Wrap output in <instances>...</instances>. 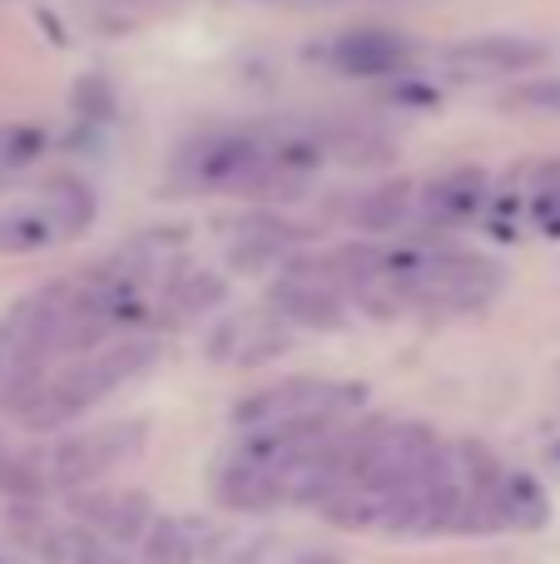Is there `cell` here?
<instances>
[{
  "label": "cell",
  "instance_id": "277c9868",
  "mask_svg": "<svg viewBox=\"0 0 560 564\" xmlns=\"http://www.w3.org/2000/svg\"><path fill=\"white\" fill-rule=\"evenodd\" d=\"M273 312L288 327L337 332L347 322V292L327 273V263H288L273 282Z\"/></svg>",
  "mask_w": 560,
  "mask_h": 564
},
{
  "label": "cell",
  "instance_id": "3957f363",
  "mask_svg": "<svg viewBox=\"0 0 560 564\" xmlns=\"http://www.w3.org/2000/svg\"><path fill=\"white\" fill-rule=\"evenodd\" d=\"M89 214H95V204H89L85 184H55L30 208H15V214L0 218V248L6 253H35V248H50L60 238L79 234L89 224Z\"/></svg>",
  "mask_w": 560,
  "mask_h": 564
},
{
  "label": "cell",
  "instance_id": "d6986e66",
  "mask_svg": "<svg viewBox=\"0 0 560 564\" xmlns=\"http://www.w3.org/2000/svg\"><path fill=\"white\" fill-rule=\"evenodd\" d=\"M0 490L15 500H40V490H45V476H40L6 436H0Z\"/></svg>",
  "mask_w": 560,
  "mask_h": 564
},
{
  "label": "cell",
  "instance_id": "5b68a950",
  "mask_svg": "<svg viewBox=\"0 0 560 564\" xmlns=\"http://www.w3.org/2000/svg\"><path fill=\"white\" fill-rule=\"evenodd\" d=\"M144 446V426L139 421H119V426H99L85 431V436H69L55 446V460H50V480L60 490H89L99 476L129 460Z\"/></svg>",
  "mask_w": 560,
  "mask_h": 564
},
{
  "label": "cell",
  "instance_id": "9a60e30c",
  "mask_svg": "<svg viewBox=\"0 0 560 564\" xmlns=\"http://www.w3.org/2000/svg\"><path fill=\"white\" fill-rule=\"evenodd\" d=\"M496 500H502V520L511 530H546V520H551V496L526 470H506Z\"/></svg>",
  "mask_w": 560,
  "mask_h": 564
},
{
  "label": "cell",
  "instance_id": "7a4b0ae2",
  "mask_svg": "<svg viewBox=\"0 0 560 564\" xmlns=\"http://www.w3.org/2000/svg\"><path fill=\"white\" fill-rule=\"evenodd\" d=\"M407 302L437 312H476L502 292V268L476 253H397Z\"/></svg>",
  "mask_w": 560,
  "mask_h": 564
},
{
  "label": "cell",
  "instance_id": "44dd1931",
  "mask_svg": "<svg viewBox=\"0 0 560 564\" xmlns=\"http://www.w3.org/2000/svg\"><path fill=\"white\" fill-rule=\"evenodd\" d=\"M337 159H347V164H383L387 159V139H373V134H347L333 144Z\"/></svg>",
  "mask_w": 560,
  "mask_h": 564
},
{
  "label": "cell",
  "instance_id": "ba28073f",
  "mask_svg": "<svg viewBox=\"0 0 560 564\" xmlns=\"http://www.w3.org/2000/svg\"><path fill=\"white\" fill-rule=\"evenodd\" d=\"M208 351H214V361H224V367H263V361L288 351V322L278 317V312L248 307L214 332Z\"/></svg>",
  "mask_w": 560,
  "mask_h": 564
},
{
  "label": "cell",
  "instance_id": "9c48e42d",
  "mask_svg": "<svg viewBox=\"0 0 560 564\" xmlns=\"http://www.w3.org/2000/svg\"><path fill=\"white\" fill-rule=\"evenodd\" d=\"M446 59L462 75H526V69H536L546 59V45L521 35H476V40H462Z\"/></svg>",
  "mask_w": 560,
  "mask_h": 564
},
{
  "label": "cell",
  "instance_id": "7c38bea8",
  "mask_svg": "<svg viewBox=\"0 0 560 564\" xmlns=\"http://www.w3.org/2000/svg\"><path fill=\"white\" fill-rule=\"evenodd\" d=\"M214 490H218V506H228V510H273L278 500H288L283 476L258 466V460H244V456H234L218 470Z\"/></svg>",
  "mask_w": 560,
  "mask_h": 564
},
{
  "label": "cell",
  "instance_id": "8992f818",
  "mask_svg": "<svg viewBox=\"0 0 560 564\" xmlns=\"http://www.w3.org/2000/svg\"><path fill=\"white\" fill-rule=\"evenodd\" d=\"M357 397H363V391H353V387H327V381H313V377H288V381H278V387H263V391L238 401L234 421L248 431H258V426H278V421L337 416V411Z\"/></svg>",
  "mask_w": 560,
  "mask_h": 564
},
{
  "label": "cell",
  "instance_id": "8fae6325",
  "mask_svg": "<svg viewBox=\"0 0 560 564\" xmlns=\"http://www.w3.org/2000/svg\"><path fill=\"white\" fill-rule=\"evenodd\" d=\"M412 59V45L392 30H347L333 45V65L343 75H392Z\"/></svg>",
  "mask_w": 560,
  "mask_h": 564
},
{
  "label": "cell",
  "instance_id": "ffe728a7",
  "mask_svg": "<svg viewBox=\"0 0 560 564\" xmlns=\"http://www.w3.org/2000/svg\"><path fill=\"white\" fill-rule=\"evenodd\" d=\"M511 105L531 109V115H560V75H541V79H526V85H516Z\"/></svg>",
  "mask_w": 560,
  "mask_h": 564
},
{
  "label": "cell",
  "instance_id": "e0dca14e",
  "mask_svg": "<svg viewBox=\"0 0 560 564\" xmlns=\"http://www.w3.org/2000/svg\"><path fill=\"white\" fill-rule=\"evenodd\" d=\"M288 243H293V228L288 224H278V218H254V224L238 234L228 263L234 268H268L288 253Z\"/></svg>",
  "mask_w": 560,
  "mask_h": 564
},
{
  "label": "cell",
  "instance_id": "2e32d148",
  "mask_svg": "<svg viewBox=\"0 0 560 564\" xmlns=\"http://www.w3.org/2000/svg\"><path fill=\"white\" fill-rule=\"evenodd\" d=\"M224 302V278L208 273V268H194V273H179L164 292V307L174 322H189L198 312H214Z\"/></svg>",
  "mask_w": 560,
  "mask_h": 564
},
{
  "label": "cell",
  "instance_id": "30bf717a",
  "mask_svg": "<svg viewBox=\"0 0 560 564\" xmlns=\"http://www.w3.org/2000/svg\"><path fill=\"white\" fill-rule=\"evenodd\" d=\"M486 174L472 164L462 169H446V174H437L432 184H427V194H417V204H422V214L432 218V224H466V218H476V208L486 204Z\"/></svg>",
  "mask_w": 560,
  "mask_h": 564
},
{
  "label": "cell",
  "instance_id": "52a82bcc",
  "mask_svg": "<svg viewBox=\"0 0 560 564\" xmlns=\"http://www.w3.org/2000/svg\"><path fill=\"white\" fill-rule=\"evenodd\" d=\"M273 169V144H258L248 134H218L189 154V174L208 188H263Z\"/></svg>",
  "mask_w": 560,
  "mask_h": 564
},
{
  "label": "cell",
  "instance_id": "603a6c76",
  "mask_svg": "<svg viewBox=\"0 0 560 564\" xmlns=\"http://www.w3.org/2000/svg\"><path fill=\"white\" fill-rule=\"evenodd\" d=\"M536 178V194H546V188H560V159H541V164L531 169Z\"/></svg>",
  "mask_w": 560,
  "mask_h": 564
},
{
  "label": "cell",
  "instance_id": "ac0fdd59",
  "mask_svg": "<svg viewBox=\"0 0 560 564\" xmlns=\"http://www.w3.org/2000/svg\"><path fill=\"white\" fill-rule=\"evenodd\" d=\"M144 560L149 564H194L198 560V535L189 520L159 516L144 535Z\"/></svg>",
  "mask_w": 560,
  "mask_h": 564
},
{
  "label": "cell",
  "instance_id": "4fadbf2b",
  "mask_svg": "<svg viewBox=\"0 0 560 564\" xmlns=\"http://www.w3.org/2000/svg\"><path fill=\"white\" fill-rule=\"evenodd\" d=\"M85 520L95 530H105L109 540H119V545H144L149 525H154V506H149V496H139V490H105V496H89L85 506Z\"/></svg>",
  "mask_w": 560,
  "mask_h": 564
},
{
  "label": "cell",
  "instance_id": "5bb4252c",
  "mask_svg": "<svg viewBox=\"0 0 560 564\" xmlns=\"http://www.w3.org/2000/svg\"><path fill=\"white\" fill-rule=\"evenodd\" d=\"M412 204H417L412 184H402V178H397V184H377L353 204V224L363 228V234H397V228L412 218Z\"/></svg>",
  "mask_w": 560,
  "mask_h": 564
},
{
  "label": "cell",
  "instance_id": "6da1fadb",
  "mask_svg": "<svg viewBox=\"0 0 560 564\" xmlns=\"http://www.w3.org/2000/svg\"><path fill=\"white\" fill-rule=\"evenodd\" d=\"M154 357H159V347L144 337H119V341H109V347L89 351V357H75L65 371H45L35 401H30V411L20 421L35 431L65 426L69 416L89 411L95 401H105L109 391L134 381L144 367H154Z\"/></svg>",
  "mask_w": 560,
  "mask_h": 564
},
{
  "label": "cell",
  "instance_id": "cb8c5ba5",
  "mask_svg": "<svg viewBox=\"0 0 560 564\" xmlns=\"http://www.w3.org/2000/svg\"><path fill=\"white\" fill-rule=\"evenodd\" d=\"M293 564H343L337 555H327V550H313V555H298Z\"/></svg>",
  "mask_w": 560,
  "mask_h": 564
},
{
  "label": "cell",
  "instance_id": "7402d4cb",
  "mask_svg": "<svg viewBox=\"0 0 560 564\" xmlns=\"http://www.w3.org/2000/svg\"><path fill=\"white\" fill-rule=\"evenodd\" d=\"M536 218H541L546 234H560V188H546V194H536Z\"/></svg>",
  "mask_w": 560,
  "mask_h": 564
}]
</instances>
